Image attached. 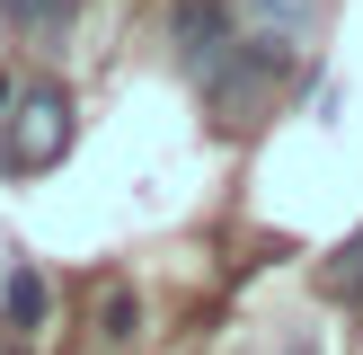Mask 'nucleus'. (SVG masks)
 Here are the masks:
<instances>
[{"mask_svg": "<svg viewBox=\"0 0 363 355\" xmlns=\"http://www.w3.org/2000/svg\"><path fill=\"white\" fill-rule=\"evenodd\" d=\"M71 89L62 80H18L0 106V169H53L71 151Z\"/></svg>", "mask_w": 363, "mask_h": 355, "instance_id": "obj_1", "label": "nucleus"}, {"mask_svg": "<svg viewBox=\"0 0 363 355\" xmlns=\"http://www.w3.org/2000/svg\"><path fill=\"white\" fill-rule=\"evenodd\" d=\"M284 62H293V53H284V45H266V36H248V45L230 36V45L213 53V62L195 71V80H204V98L222 106V116H248V106H257L266 89L284 80Z\"/></svg>", "mask_w": 363, "mask_h": 355, "instance_id": "obj_2", "label": "nucleus"}, {"mask_svg": "<svg viewBox=\"0 0 363 355\" xmlns=\"http://www.w3.org/2000/svg\"><path fill=\"white\" fill-rule=\"evenodd\" d=\"M169 45H177L186 71H204L213 53L230 45V9H222V0H177V9H169Z\"/></svg>", "mask_w": 363, "mask_h": 355, "instance_id": "obj_3", "label": "nucleus"}, {"mask_svg": "<svg viewBox=\"0 0 363 355\" xmlns=\"http://www.w3.org/2000/svg\"><path fill=\"white\" fill-rule=\"evenodd\" d=\"M240 27L293 53V45H311V27H319V0H240Z\"/></svg>", "mask_w": 363, "mask_h": 355, "instance_id": "obj_4", "label": "nucleus"}, {"mask_svg": "<svg viewBox=\"0 0 363 355\" xmlns=\"http://www.w3.org/2000/svg\"><path fill=\"white\" fill-rule=\"evenodd\" d=\"M45 302H53V293H45V275L18 258V266H9V284H0V320L27 337V329H45Z\"/></svg>", "mask_w": 363, "mask_h": 355, "instance_id": "obj_5", "label": "nucleus"}, {"mask_svg": "<svg viewBox=\"0 0 363 355\" xmlns=\"http://www.w3.org/2000/svg\"><path fill=\"white\" fill-rule=\"evenodd\" d=\"M0 9H9L27 36H62L71 18H80V0H0Z\"/></svg>", "mask_w": 363, "mask_h": 355, "instance_id": "obj_6", "label": "nucleus"}, {"mask_svg": "<svg viewBox=\"0 0 363 355\" xmlns=\"http://www.w3.org/2000/svg\"><path fill=\"white\" fill-rule=\"evenodd\" d=\"M319 284H328L337 302H363V240H346V248H337V258H328V275H319Z\"/></svg>", "mask_w": 363, "mask_h": 355, "instance_id": "obj_7", "label": "nucleus"}, {"mask_svg": "<svg viewBox=\"0 0 363 355\" xmlns=\"http://www.w3.org/2000/svg\"><path fill=\"white\" fill-rule=\"evenodd\" d=\"M133 329H142V302L116 293V302H106V337H116V346H133Z\"/></svg>", "mask_w": 363, "mask_h": 355, "instance_id": "obj_8", "label": "nucleus"}]
</instances>
